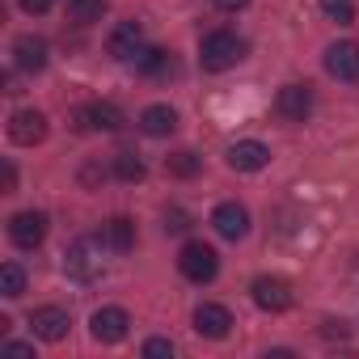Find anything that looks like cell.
<instances>
[{
    "instance_id": "19",
    "label": "cell",
    "mask_w": 359,
    "mask_h": 359,
    "mask_svg": "<svg viewBox=\"0 0 359 359\" xmlns=\"http://www.w3.org/2000/svg\"><path fill=\"white\" fill-rule=\"evenodd\" d=\"M106 241H110L118 254H127V250L135 245V224H131L127 216H114V220L106 224Z\"/></svg>"
},
{
    "instance_id": "13",
    "label": "cell",
    "mask_w": 359,
    "mask_h": 359,
    "mask_svg": "<svg viewBox=\"0 0 359 359\" xmlns=\"http://www.w3.org/2000/svg\"><path fill=\"white\" fill-rule=\"evenodd\" d=\"M106 51H110L114 60H135V55L144 51V30H140V22H123V26H114Z\"/></svg>"
},
{
    "instance_id": "12",
    "label": "cell",
    "mask_w": 359,
    "mask_h": 359,
    "mask_svg": "<svg viewBox=\"0 0 359 359\" xmlns=\"http://www.w3.org/2000/svg\"><path fill=\"white\" fill-rule=\"evenodd\" d=\"M266 161H271V148H266L262 140H237V144L229 148V165H233L237 173H258Z\"/></svg>"
},
{
    "instance_id": "29",
    "label": "cell",
    "mask_w": 359,
    "mask_h": 359,
    "mask_svg": "<svg viewBox=\"0 0 359 359\" xmlns=\"http://www.w3.org/2000/svg\"><path fill=\"white\" fill-rule=\"evenodd\" d=\"M13 187H18V169H13V165H9V161H5V195H9V191H13Z\"/></svg>"
},
{
    "instance_id": "7",
    "label": "cell",
    "mask_w": 359,
    "mask_h": 359,
    "mask_svg": "<svg viewBox=\"0 0 359 359\" xmlns=\"http://www.w3.org/2000/svg\"><path fill=\"white\" fill-rule=\"evenodd\" d=\"M9 140L22 144V148H34L47 140V114L43 110H13L9 118Z\"/></svg>"
},
{
    "instance_id": "26",
    "label": "cell",
    "mask_w": 359,
    "mask_h": 359,
    "mask_svg": "<svg viewBox=\"0 0 359 359\" xmlns=\"http://www.w3.org/2000/svg\"><path fill=\"white\" fill-rule=\"evenodd\" d=\"M321 5H325V13L338 18V22H351V18H355V9L346 5V0H321Z\"/></svg>"
},
{
    "instance_id": "30",
    "label": "cell",
    "mask_w": 359,
    "mask_h": 359,
    "mask_svg": "<svg viewBox=\"0 0 359 359\" xmlns=\"http://www.w3.org/2000/svg\"><path fill=\"white\" fill-rule=\"evenodd\" d=\"M216 5H220L224 13H237V9H245V5H250V0H216Z\"/></svg>"
},
{
    "instance_id": "4",
    "label": "cell",
    "mask_w": 359,
    "mask_h": 359,
    "mask_svg": "<svg viewBox=\"0 0 359 359\" xmlns=\"http://www.w3.org/2000/svg\"><path fill=\"white\" fill-rule=\"evenodd\" d=\"M89 330H93V338H97V342L114 346V342H123V338H127V330H131V317H127V309H118V304H106V309H97V313L89 317Z\"/></svg>"
},
{
    "instance_id": "2",
    "label": "cell",
    "mask_w": 359,
    "mask_h": 359,
    "mask_svg": "<svg viewBox=\"0 0 359 359\" xmlns=\"http://www.w3.org/2000/svg\"><path fill=\"white\" fill-rule=\"evenodd\" d=\"M177 271H182L191 283H212L216 271H220V258L208 241H187L182 254H177Z\"/></svg>"
},
{
    "instance_id": "8",
    "label": "cell",
    "mask_w": 359,
    "mask_h": 359,
    "mask_svg": "<svg viewBox=\"0 0 359 359\" xmlns=\"http://www.w3.org/2000/svg\"><path fill=\"white\" fill-rule=\"evenodd\" d=\"M68 325H72V317H68V309H60V304H47V309H34V313H30V330H34V338H43V342L68 338Z\"/></svg>"
},
{
    "instance_id": "3",
    "label": "cell",
    "mask_w": 359,
    "mask_h": 359,
    "mask_svg": "<svg viewBox=\"0 0 359 359\" xmlns=\"http://www.w3.org/2000/svg\"><path fill=\"white\" fill-rule=\"evenodd\" d=\"M64 271H68V279H76V283H93V279L102 275V250H97V241H93V237L76 241V245L68 250V258H64Z\"/></svg>"
},
{
    "instance_id": "17",
    "label": "cell",
    "mask_w": 359,
    "mask_h": 359,
    "mask_svg": "<svg viewBox=\"0 0 359 359\" xmlns=\"http://www.w3.org/2000/svg\"><path fill=\"white\" fill-rule=\"evenodd\" d=\"M140 131L152 135V140L173 135V131H177V114H173V106H148V110L140 114Z\"/></svg>"
},
{
    "instance_id": "22",
    "label": "cell",
    "mask_w": 359,
    "mask_h": 359,
    "mask_svg": "<svg viewBox=\"0 0 359 359\" xmlns=\"http://www.w3.org/2000/svg\"><path fill=\"white\" fill-rule=\"evenodd\" d=\"M135 68L148 72V76H161L165 68H173V60H169V51H161V47H144V51L135 55Z\"/></svg>"
},
{
    "instance_id": "15",
    "label": "cell",
    "mask_w": 359,
    "mask_h": 359,
    "mask_svg": "<svg viewBox=\"0 0 359 359\" xmlns=\"http://www.w3.org/2000/svg\"><path fill=\"white\" fill-rule=\"evenodd\" d=\"M195 330H199L203 338H229L233 313H229L224 304H199V309H195Z\"/></svg>"
},
{
    "instance_id": "1",
    "label": "cell",
    "mask_w": 359,
    "mask_h": 359,
    "mask_svg": "<svg viewBox=\"0 0 359 359\" xmlns=\"http://www.w3.org/2000/svg\"><path fill=\"white\" fill-rule=\"evenodd\" d=\"M199 60H203V68H208V72H229L233 64H241V60H245V43H241L237 34H229V30H216V34H208V39H203Z\"/></svg>"
},
{
    "instance_id": "23",
    "label": "cell",
    "mask_w": 359,
    "mask_h": 359,
    "mask_svg": "<svg viewBox=\"0 0 359 359\" xmlns=\"http://www.w3.org/2000/svg\"><path fill=\"white\" fill-rule=\"evenodd\" d=\"M114 173L123 177V182H140V177H144V161L135 152H118L114 156Z\"/></svg>"
},
{
    "instance_id": "18",
    "label": "cell",
    "mask_w": 359,
    "mask_h": 359,
    "mask_svg": "<svg viewBox=\"0 0 359 359\" xmlns=\"http://www.w3.org/2000/svg\"><path fill=\"white\" fill-rule=\"evenodd\" d=\"M165 169H169L173 177H195V173L203 169V156H199V152H191V148H182V152L165 156Z\"/></svg>"
},
{
    "instance_id": "20",
    "label": "cell",
    "mask_w": 359,
    "mask_h": 359,
    "mask_svg": "<svg viewBox=\"0 0 359 359\" xmlns=\"http://www.w3.org/2000/svg\"><path fill=\"white\" fill-rule=\"evenodd\" d=\"M102 13H106V0H68V18L76 26H93L102 22Z\"/></svg>"
},
{
    "instance_id": "16",
    "label": "cell",
    "mask_w": 359,
    "mask_h": 359,
    "mask_svg": "<svg viewBox=\"0 0 359 359\" xmlns=\"http://www.w3.org/2000/svg\"><path fill=\"white\" fill-rule=\"evenodd\" d=\"M76 118H81V127H89V131H118V127H123V110H118L114 102H89Z\"/></svg>"
},
{
    "instance_id": "9",
    "label": "cell",
    "mask_w": 359,
    "mask_h": 359,
    "mask_svg": "<svg viewBox=\"0 0 359 359\" xmlns=\"http://www.w3.org/2000/svg\"><path fill=\"white\" fill-rule=\"evenodd\" d=\"M325 72L334 81H359V43H330L325 47Z\"/></svg>"
},
{
    "instance_id": "21",
    "label": "cell",
    "mask_w": 359,
    "mask_h": 359,
    "mask_svg": "<svg viewBox=\"0 0 359 359\" xmlns=\"http://www.w3.org/2000/svg\"><path fill=\"white\" fill-rule=\"evenodd\" d=\"M22 292H26V271H22L18 262H5V266H0V296L18 300Z\"/></svg>"
},
{
    "instance_id": "27",
    "label": "cell",
    "mask_w": 359,
    "mask_h": 359,
    "mask_svg": "<svg viewBox=\"0 0 359 359\" xmlns=\"http://www.w3.org/2000/svg\"><path fill=\"white\" fill-rule=\"evenodd\" d=\"M5 355H13V359H26V355H34V346H26V342H5Z\"/></svg>"
},
{
    "instance_id": "11",
    "label": "cell",
    "mask_w": 359,
    "mask_h": 359,
    "mask_svg": "<svg viewBox=\"0 0 359 359\" xmlns=\"http://www.w3.org/2000/svg\"><path fill=\"white\" fill-rule=\"evenodd\" d=\"M212 229H216L224 241H241V237L250 233V212H245L241 203H220V208L212 212Z\"/></svg>"
},
{
    "instance_id": "5",
    "label": "cell",
    "mask_w": 359,
    "mask_h": 359,
    "mask_svg": "<svg viewBox=\"0 0 359 359\" xmlns=\"http://www.w3.org/2000/svg\"><path fill=\"white\" fill-rule=\"evenodd\" d=\"M9 241L18 250H39L47 241V216L43 212H18L9 220Z\"/></svg>"
},
{
    "instance_id": "6",
    "label": "cell",
    "mask_w": 359,
    "mask_h": 359,
    "mask_svg": "<svg viewBox=\"0 0 359 359\" xmlns=\"http://www.w3.org/2000/svg\"><path fill=\"white\" fill-rule=\"evenodd\" d=\"M250 292H254V304L266 309V313H283V309H292V283L279 279V275H258Z\"/></svg>"
},
{
    "instance_id": "24",
    "label": "cell",
    "mask_w": 359,
    "mask_h": 359,
    "mask_svg": "<svg viewBox=\"0 0 359 359\" xmlns=\"http://www.w3.org/2000/svg\"><path fill=\"white\" fill-rule=\"evenodd\" d=\"M144 359H173V342L169 338H148L144 342Z\"/></svg>"
},
{
    "instance_id": "10",
    "label": "cell",
    "mask_w": 359,
    "mask_h": 359,
    "mask_svg": "<svg viewBox=\"0 0 359 359\" xmlns=\"http://www.w3.org/2000/svg\"><path fill=\"white\" fill-rule=\"evenodd\" d=\"M275 110L287 118V123H304L313 114V89L309 85H283L279 97H275Z\"/></svg>"
},
{
    "instance_id": "14",
    "label": "cell",
    "mask_w": 359,
    "mask_h": 359,
    "mask_svg": "<svg viewBox=\"0 0 359 359\" xmlns=\"http://www.w3.org/2000/svg\"><path fill=\"white\" fill-rule=\"evenodd\" d=\"M13 64H18L22 72H43V68H47V39L22 34V39L13 43Z\"/></svg>"
},
{
    "instance_id": "28",
    "label": "cell",
    "mask_w": 359,
    "mask_h": 359,
    "mask_svg": "<svg viewBox=\"0 0 359 359\" xmlns=\"http://www.w3.org/2000/svg\"><path fill=\"white\" fill-rule=\"evenodd\" d=\"M51 5H55V0H22V9H26V13H47Z\"/></svg>"
},
{
    "instance_id": "25",
    "label": "cell",
    "mask_w": 359,
    "mask_h": 359,
    "mask_svg": "<svg viewBox=\"0 0 359 359\" xmlns=\"http://www.w3.org/2000/svg\"><path fill=\"white\" fill-rule=\"evenodd\" d=\"M187 229H191V216L182 208H169L165 212V233H187Z\"/></svg>"
}]
</instances>
